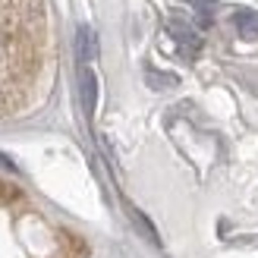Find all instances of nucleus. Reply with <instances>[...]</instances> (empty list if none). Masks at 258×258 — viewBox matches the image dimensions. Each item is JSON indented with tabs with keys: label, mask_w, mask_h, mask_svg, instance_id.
<instances>
[{
	"label": "nucleus",
	"mask_w": 258,
	"mask_h": 258,
	"mask_svg": "<svg viewBox=\"0 0 258 258\" xmlns=\"http://www.w3.org/2000/svg\"><path fill=\"white\" fill-rule=\"evenodd\" d=\"M79 95H82L85 117H95V107H98V79H95V73L88 70V67L79 70Z\"/></svg>",
	"instance_id": "nucleus-1"
},
{
	"label": "nucleus",
	"mask_w": 258,
	"mask_h": 258,
	"mask_svg": "<svg viewBox=\"0 0 258 258\" xmlns=\"http://www.w3.org/2000/svg\"><path fill=\"white\" fill-rule=\"evenodd\" d=\"M76 50H79L82 67H85L88 60H95V57H98V41H95V32L88 29V25H82L79 35H76Z\"/></svg>",
	"instance_id": "nucleus-3"
},
{
	"label": "nucleus",
	"mask_w": 258,
	"mask_h": 258,
	"mask_svg": "<svg viewBox=\"0 0 258 258\" xmlns=\"http://www.w3.org/2000/svg\"><path fill=\"white\" fill-rule=\"evenodd\" d=\"M148 85H151V88H167V85H176V76H158V73H148Z\"/></svg>",
	"instance_id": "nucleus-5"
},
{
	"label": "nucleus",
	"mask_w": 258,
	"mask_h": 258,
	"mask_svg": "<svg viewBox=\"0 0 258 258\" xmlns=\"http://www.w3.org/2000/svg\"><path fill=\"white\" fill-rule=\"evenodd\" d=\"M183 4H192V7H199V10H211L217 0H183Z\"/></svg>",
	"instance_id": "nucleus-6"
},
{
	"label": "nucleus",
	"mask_w": 258,
	"mask_h": 258,
	"mask_svg": "<svg viewBox=\"0 0 258 258\" xmlns=\"http://www.w3.org/2000/svg\"><path fill=\"white\" fill-rule=\"evenodd\" d=\"M7 41H10V35H7V29H0V60H4V47H7Z\"/></svg>",
	"instance_id": "nucleus-7"
},
{
	"label": "nucleus",
	"mask_w": 258,
	"mask_h": 258,
	"mask_svg": "<svg viewBox=\"0 0 258 258\" xmlns=\"http://www.w3.org/2000/svg\"><path fill=\"white\" fill-rule=\"evenodd\" d=\"M233 22H236V29H239V35L246 38V41H255L258 38V13L255 10H239L233 16Z\"/></svg>",
	"instance_id": "nucleus-4"
},
{
	"label": "nucleus",
	"mask_w": 258,
	"mask_h": 258,
	"mask_svg": "<svg viewBox=\"0 0 258 258\" xmlns=\"http://www.w3.org/2000/svg\"><path fill=\"white\" fill-rule=\"evenodd\" d=\"M126 214H129V221H133V227H136L139 233L151 242V246H161V236H158V230H154V224H151L148 217L136 208V205H129V202H126Z\"/></svg>",
	"instance_id": "nucleus-2"
}]
</instances>
